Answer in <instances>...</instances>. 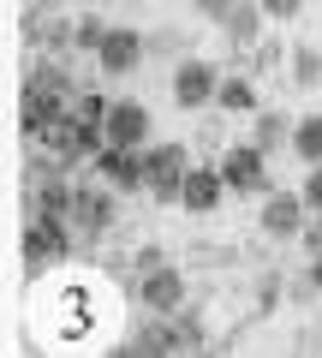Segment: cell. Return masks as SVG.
<instances>
[{
  "instance_id": "cell-1",
  "label": "cell",
  "mask_w": 322,
  "mask_h": 358,
  "mask_svg": "<svg viewBox=\"0 0 322 358\" xmlns=\"http://www.w3.org/2000/svg\"><path fill=\"white\" fill-rule=\"evenodd\" d=\"M185 173H191V150L185 143H149L143 150V192L155 203H180Z\"/></svg>"
},
{
  "instance_id": "cell-2",
  "label": "cell",
  "mask_w": 322,
  "mask_h": 358,
  "mask_svg": "<svg viewBox=\"0 0 322 358\" xmlns=\"http://www.w3.org/2000/svg\"><path fill=\"white\" fill-rule=\"evenodd\" d=\"M221 90V66L203 60V54H180L173 60V108H185V114H203L209 102H215Z\"/></svg>"
},
{
  "instance_id": "cell-3",
  "label": "cell",
  "mask_w": 322,
  "mask_h": 358,
  "mask_svg": "<svg viewBox=\"0 0 322 358\" xmlns=\"http://www.w3.org/2000/svg\"><path fill=\"white\" fill-rule=\"evenodd\" d=\"M138 305L149 317H173L180 305H191V287L173 263H155V268H138Z\"/></svg>"
},
{
  "instance_id": "cell-4",
  "label": "cell",
  "mask_w": 322,
  "mask_h": 358,
  "mask_svg": "<svg viewBox=\"0 0 322 358\" xmlns=\"http://www.w3.org/2000/svg\"><path fill=\"white\" fill-rule=\"evenodd\" d=\"M221 179H227V192L239 197H257V192H275L269 185V150H257V143H233L227 155H221Z\"/></svg>"
},
{
  "instance_id": "cell-5",
  "label": "cell",
  "mask_w": 322,
  "mask_h": 358,
  "mask_svg": "<svg viewBox=\"0 0 322 358\" xmlns=\"http://www.w3.org/2000/svg\"><path fill=\"white\" fill-rule=\"evenodd\" d=\"M66 227L72 221H60V215H30L24 221V268L30 275H42L48 263H66V251H72Z\"/></svg>"
},
{
  "instance_id": "cell-6",
  "label": "cell",
  "mask_w": 322,
  "mask_h": 358,
  "mask_svg": "<svg viewBox=\"0 0 322 358\" xmlns=\"http://www.w3.org/2000/svg\"><path fill=\"white\" fill-rule=\"evenodd\" d=\"M72 227L84 233V239H102L108 227H119V192L114 185H78V197H72Z\"/></svg>"
},
{
  "instance_id": "cell-7",
  "label": "cell",
  "mask_w": 322,
  "mask_h": 358,
  "mask_svg": "<svg viewBox=\"0 0 322 358\" xmlns=\"http://www.w3.org/2000/svg\"><path fill=\"white\" fill-rule=\"evenodd\" d=\"M143 60H149V42H143V30H131V24H114L102 36V48H96V72L102 78H131Z\"/></svg>"
},
{
  "instance_id": "cell-8",
  "label": "cell",
  "mask_w": 322,
  "mask_h": 358,
  "mask_svg": "<svg viewBox=\"0 0 322 358\" xmlns=\"http://www.w3.org/2000/svg\"><path fill=\"white\" fill-rule=\"evenodd\" d=\"M305 221H310L305 192H263V209H257V233L263 239H298Z\"/></svg>"
},
{
  "instance_id": "cell-9",
  "label": "cell",
  "mask_w": 322,
  "mask_h": 358,
  "mask_svg": "<svg viewBox=\"0 0 322 358\" xmlns=\"http://www.w3.org/2000/svg\"><path fill=\"white\" fill-rule=\"evenodd\" d=\"M108 143H119V150H149L155 143V114L143 102H131V96H119L114 108H108Z\"/></svg>"
},
{
  "instance_id": "cell-10",
  "label": "cell",
  "mask_w": 322,
  "mask_h": 358,
  "mask_svg": "<svg viewBox=\"0 0 322 358\" xmlns=\"http://www.w3.org/2000/svg\"><path fill=\"white\" fill-rule=\"evenodd\" d=\"M221 203H227V179H221V162L191 167V173H185V192H180V209H185V215H197V221H209Z\"/></svg>"
},
{
  "instance_id": "cell-11",
  "label": "cell",
  "mask_w": 322,
  "mask_h": 358,
  "mask_svg": "<svg viewBox=\"0 0 322 358\" xmlns=\"http://www.w3.org/2000/svg\"><path fill=\"white\" fill-rule=\"evenodd\" d=\"M90 173L102 179V185H114L119 197L143 192V150H119V143H102V155L90 162Z\"/></svg>"
},
{
  "instance_id": "cell-12",
  "label": "cell",
  "mask_w": 322,
  "mask_h": 358,
  "mask_svg": "<svg viewBox=\"0 0 322 358\" xmlns=\"http://www.w3.org/2000/svg\"><path fill=\"white\" fill-rule=\"evenodd\" d=\"M263 24H269V13H263V0H239L227 18H221V30H227L233 48H257L263 42Z\"/></svg>"
},
{
  "instance_id": "cell-13",
  "label": "cell",
  "mask_w": 322,
  "mask_h": 358,
  "mask_svg": "<svg viewBox=\"0 0 322 358\" xmlns=\"http://www.w3.org/2000/svg\"><path fill=\"white\" fill-rule=\"evenodd\" d=\"M293 126L298 120H286L281 108H257V114H251V143H257V150H293Z\"/></svg>"
},
{
  "instance_id": "cell-14",
  "label": "cell",
  "mask_w": 322,
  "mask_h": 358,
  "mask_svg": "<svg viewBox=\"0 0 322 358\" xmlns=\"http://www.w3.org/2000/svg\"><path fill=\"white\" fill-rule=\"evenodd\" d=\"M215 108L221 114H257V78L251 72H221V90H215Z\"/></svg>"
},
{
  "instance_id": "cell-15",
  "label": "cell",
  "mask_w": 322,
  "mask_h": 358,
  "mask_svg": "<svg viewBox=\"0 0 322 358\" xmlns=\"http://www.w3.org/2000/svg\"><path fill=\"white\" fill-rule=\"evenodd\" d=\"M173 341H180V352H197V346H209L203 310H191V305H180V310H173Z\"/></svg>"
},
{
  "instance_id": "cell-16",
  "label": "cell",
  "mask_w": 322,
  "mask_h": 358,
  "mask_svg": "<svg viewBox=\"0 0 322 358\" xmlns=\"http://www.w3.org/2000/svg\"><path fill=\"white\" fill-rule=\"evenodd\" d=\"M293 155H298V162H322V114H305V120H298V126H293Z\"/></svg>"
},
{
  "instance_id": "cell-17",
  "label": "cell",
  "mask_w": 322,
  "mask_h": 358,
  "mask_svg": "<svg viewBox=\"0 0 322 358\" xmlns=\"http://www.w3.org/2000/svg\"><path fill=\"white\" fill-rule=\"evenodd\" d=\"M143 42H149V60H161V54H168V60H180V54L191 48V36H185L180 24H161V30H143Z\"/></svg>"
},
{
  "instance_id": "cell-18",
  "label": "cell",
  "mask_w": 322,
  "mask_h": 358,
  "mask_svg": "<svg viewBox=\"0 0 322 358\" xmlns=\"http://www.w3.org/2000/svg\"><path fill=\"white\" fill-rule=\"evenodd\" d=\"M108 108H114V102H108L102 90H78L66 114H72V120H84V126H108Z\"/></svg>"
},
{
  "instance_id": "cell-19",
  "label": "cell",
  "mask_w": 322,
  "mask_h": 358,
  "mask_svg": "<svg viewBox=\"0 0 322 358\" xmlns=\"http://www.w3.org/2000/svg\"><path fill=\"white\" fill-rule=\"evenodd\" d=\"M293 84L322 90V48H293Z\"/></svg>"
},
{
  "instance_id": "cell-20",
  "label": "cell",
  "mask_w": 322,
  "mask_h": 358,
  "mask_svg": "<svg viewBox=\"0 0 322 358\" xmlns=\"http://www.w3.org/2000/svg\"><path fill=\"white\" fill-rule=\"evenodd\" d=\"M108 30H114V24H108V18H96V13H84V18H78V30H72V48H84V54H96V48H102V36H108Z\"/></svg>"
},
{
  "instance_id": "cell-21",
  "label": "cell",
  "mask_w": 322,
  "mask_h": 358,
  "mask_svg": "<svg viewBox=\"0 0 322 358\" xmlns=\"http://www.w3.org/2000/svg\"><path fill=\"white\" fill-rule=\"evenodd\" d=\"M305 203H310V215H322V162H310V173H305Z\"/></svg>"
},
{
  "instance_id": "cell-22",
  "label": "cell",
  "mask_w": 322,
  "mask_h": 358,
  "mask_svg": "<svg viewBox=\"0 0 322 358\" xmlns=\"http://www.w3.org/2000/svg\"><path fill=\"white\" fill-rule=\"evenodd\" d=\"M263 13H269L275 24H293V18L305 13V0H263Z\"/></svg>"
},
{
  "instance_id": "cell-23",
  "label": "cell",
  "mask_w": 322,
  "mask_h": 358,
  "mask_svg": "<svg viewBox=\"0 0 322 358\" xmlns=\"http://www.w3.org/2000/svg\"><path fill=\"white\" fill-rule=\"evenodd\" d=\"M191 6H197V13L209 18V24H221V18H227L233 6H239V0H191Z\"/></svg>"
},
{
  "instance_id": "cell-24",
  "label": "cell",
  "mask_w": 322,
  "mask_h": 358,
  "mask_svg": "<svg viewBox=\"0 0 322 358\" xmlns=\"http://www.w3.org/2000/svg\"><path fill=\"white\" fill-rule=\"evenodd\" d=\"M298 239H305V251L316 257V251H322V215H310V221H305V233H298Z\"/></svg>"
},
{
  "instance_id": "cell-25",
  "label": "cell",
  "mask_w": 322,
  "mask_h": 358,
  "mask_svg": "<svg viewBox=\"0 0 322 358\" xmlns=\"http://www.w3.org/2000/svg\"><path fill=\"white\" fill-rule=\"evenodd\" d=\"M305 275H310V293H322V251L310 257V268H305Z\"/></svg>"
},
{
  "instance_id": "cell-26",
  "label": "cell",
  "mask_w": 322,
  "mask_h": 358,
  "mask_svg": "<svg viewBox=\"0 0 322 358\" xmlns=\"http://www.w3.org/2000/svg\"><path fill=\"white\" fill-rule=\"evenodd\" d=\"M138 6H143V0H138Z\"/></svg>"
}]
</instances>
